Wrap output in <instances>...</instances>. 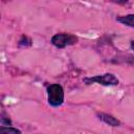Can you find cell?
Listing matches in <instances>:
<instances>
[{
	"label": "cell",
	"mask_w": 134,
	"mask_h": 134,
	"mask_svg": "<svg viewBox=\"0 0 134 134\" xmlns=\"http://www.w3.org/2000/svg\"><path fill=\"white\" fill-rule=\"evenodd\" d=\"M48 104L51 107H60L64 103V89L60 84H50L47 87Z\"/></svg>",
	"instance_id": "6da1fadb"
},
{
	"label": "cell",
	"mask_w": 134,
	"mask_h": 134,
	"mask_svg": "<svg viewBox=\"0 0 134 134\" xmlns=\"http://www.w3.org/2000/svg\"><path fill=\"white\" fill-rule=\"evenodd\" d=\"M84 83L86 85H91L96 83L103 86H116L119 84V81L113 73H105V74L94 75L90 77H85Z\"/></svg>",
	"instance_id": "7a4b0ae2"
},
{
	"label": "cell",
	"mask_w": 134,
	"mask_h": 134,
	"mask_svg": "<svg viewBox=\"0 0 134 134\" xmlns=\"http://www.w3.org/2000/svg\"><path fill=\"white\" fill-rule=\"evenodd\" d=\"M50 42L57 48H65L66 46L75 44L77 42V37L72 34H66V32L55 34L54 36H52Z\"/></svg>",
	"instance_id": "3957f363"
},
{
	"label": "cell",
	"mask_w": 134,
	"mask_h": 134,
	"mask_svg": "<svg viewBox=\"0 0 134 134\" xmlns=\"http://www.w3.org/2000/svg\"><path fill=\"white\" fill-rule=\"evenodd\" d=\"M97 117L98 119H100L102 121H104L105 124L111 126V127H118L120 126V121L114 117L113 115L111 114H108V113H97Z\"/></svg>",
	"instance_id": "277c9868"
},
{
	"label": "cell",
	"mask_w": 134,
	"mask_h": 134,
	"mask_svg": "<svg viewBox=\"0 0 134 134\" xmlns=\"http://www.w3.org/2000/svg\"><path fill=\"white\" fill-rule=\"evenodd\" d=\"M116 21L127 25L129 27H133L134 28V14H129V15H125V16H119L116 18Z\"/></svg>",
	"instance_id": "5b68a950"
},
{
	"label": "cell",
	"mask_w": 134,
	"mask_h": 134,
	"mask_svg": "<svg viewBox=\"0 0 134 134\" xmlns=\"http://www.w3.org/2000/svg\"><path fill=\"white\" fill-rule=\"evenodd\" d=\"M0 134H22V132L14 127H7V126H1L0 127Z\"/></svg>",
	"instance_id": "8992f818"
},
{
	"label": "cell",
	"mask_w": 134,
	"mask_h": 134,
	"mask_svg": "<svg viewBox=\"0 0 134 134\" xmlns=\"http://www.w3.org/2000/svg\"><path fill=\"white\" fill-rule=\"evenodd\" d=\"M12 125V120L8 116H5L4 112L1 114V126H10Z\"/></svg>",
	"instance_id": "52a82bcc"
},
{
	"label": "cell",
	"mask_w": 134,
	"mask_h": 134,
	"mask_svg": "<svg viewBox=\"0 0 134 134\" xmlns=\"http://www.w3.org/2000/svg\"><path fill=\"white\" fill-rule=\"evenodd\" d=\"M26 41H30V39L28 38V37H26V36H22V38L20 39V41H19V44L20 45H27L26 44Z\"/></svg>",
	"instance_id": "ba28073f"
},
{
	"label": "cell",
	"mask_w": 134,
	"mask_h": 134,
	"mask_svg": "<svg viewBox=\"0 0 134 134\" xmlns=\"http://www.w3.org/2000/svg\"><path fill=\"white\" fill-rule=\"evenodd\" d=\"M130 46H131V49L134 50V40H132V41L130 42Z\"/></svg>",
	"instance_id": "9c48e42d"
}]
</instances>
